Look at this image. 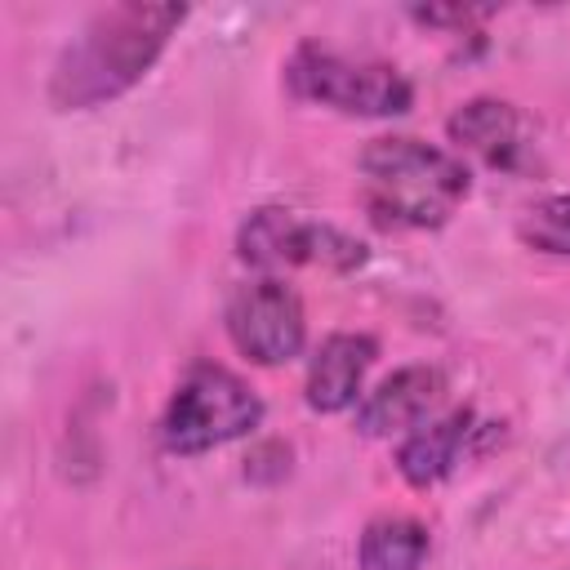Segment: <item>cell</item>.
<instances>
[{"mask_svg": "<svg viewBox=\"0 0 570 570\" xmlns=\"http://www.w3.org/2000/svg\"><path fill=\"white\" fill-rule=\"evenodd\" d=\"M183 18H187L183 4L125 0V4L98 9L80 27V36H71V45L58 53L49 76V102L62 111H80V107L120 98L147 76V67L160 58V49L169 45Z\"/></svg>", "mask_w": 570, "mask_h": 570, "instance_id": "1", "label": "cell"}, {"mask_svg": "<svg viewBox=\"0 0 570 570\" xmlns=\"http://www.w3.org/2000/svg\"><path fill=\"white\" fill-rule=\"evenodd\" d=\"M365 205L383 227H441L468 196V169L419 138H370L361 151Z\"/></svg>", "mask_w": 570, "mask_h": 570, "instance_id": "2", "label": "cell"}, {"mask_svg": "<svg viewBox=\"0 0 570 570\" xmlns=\"http://www.w3.org/2000/svg\"><path fill=\"white\" fill-rule=\"evenodd\" d=\"M258 419H263V401L245 379H236L223 365H196L169 396L160 436L174 454H200L254 432Z\"/></svg>", "mask_w": 570, "mask_h": 570, "instance_id": "3", "label": "cell"}, {"mask_svg": "<svg viewBox=\"0 0 570 570\" xmlns=\"http://www.w3.org/2000/svg\"><path fill=\"white\" fill-rule=\"evenodd\" d=\"M285 80L298 98L325 102L347 116H401L414 102L410 80L387 62H352L321 45H298Z\"/></svg>", "mask_w": 570, "mask_h": 570, "instance_id": "4", "label": "cell"}, {"mask_svg": "<svg viewBox=\"0 0 570 570\" xmlns=\"http://www.w3.org/2000/svg\"><path fill=\"white\" fill-rule=\"evenodd\" d=\"M236 249L249 267L258 272H285L303 263H325V267H356L365 258V245L330 223H307L289 209H254L236 236Z\"/></svg>", "mask_w": 570, "mask_h": 570, "instance_id": "5", "label": "cell"}, {"mask_svg": "<svg viewBox=\"0 0 570 570\" xmlns=\"http://www.w3.org/2000/svg\"><path fill=\"white\" fill-rule=\"evenodd\" d=\"M227 334L258 365L294 361L303 352V338H307L303 303L285 281L258 276L227 298Z\"/></svg>", "mask_w": 570, "mask_h": 570, "instance_id": "6", "label": "cell"}, {"mask_svg": "<svg viewBox=\"0 0 570 570\" xmlns=\"http://www.w3.org/2000/svg\"><path fill=\"white\" fill-rule=\"evenodd\" d=\"M445 379L436 365H405L396 374H387L361 405H356V428L365 436H392L405 428H419L428 419V410L441 401Z\"/></svg>", "mask_w": 570, "mask_h": 570, "instance_id": "7", "label": "cell"}, {"mask_svg": "<svg viewBox=\"0 0 570 570\" xmlns=\"http://www.w3.org/2000/svg\"><path fill=\"white\" fill-rule=\"evenodd\" d=\"M450 138L481 156L485 165L494 169H517L530 151V125L525 116L512 107V102H499V98H472L463 102L454 116H450Z\"/></svg>", "mask_w": 570, "mask_h": 570, "instance_id": "8", "label": "cell"}, {"mask_svg": "<svg viewBox=\"0 0 570 570\" xmlns=\"http://www.w3.org/2000/svg\"><path fill=\"white\" fill-rule=\"evenodd\" d=\"M374 352H379V343L370 334H330L307 365V405L321 414L347 410L361 392V379H365Z\"/></svg>", "mask_w": 570, "mask_h": 570, "instance_id": "9", "label": "cell"}, {"mask_svg": "<svg viewBox=\"0 0 570 570\" xmlns=\"http://www.w3.org/2000/svg\"><path fill=\"white\" fill-rule=\"evenodd\" d=\"M472 432V414L468 410H450L445 419H432V423H419L405 445L396 450V468L410 485L428 490L436 485L441 476H450V468L459 463V450Z\"/></svg>", "mask_w": 570, "mask_h": 570, "instance_id": "10", "label": "cell"}, {"mask_svg": "<svg viewBox=\"0 0 570 570\" xmlns=\"http://www.w3.org/2000/svg\"><path fill=\"white\" fill-rule=\"evenodd\" d=\"M428 530L410 517H379L361 534V570H423Z\"/></svg>", "mask_w": 570, "mask_h": 570, "instance_id": "11", "label": "cell"}, {"mask_svg": "<svg viewBox=\"0 0 570 570\" xmlns=\"http://www.w3.org/2000/svg\"><path fill=\"white\" fill-rule=\"evenodd\" d=\"M521 240L543 254H570V196H552L521 218Z\"/></svg>", "mask_w": 570, "mask_h": 570, "instance_id": "12", "label": "cell"}]
</instances>
